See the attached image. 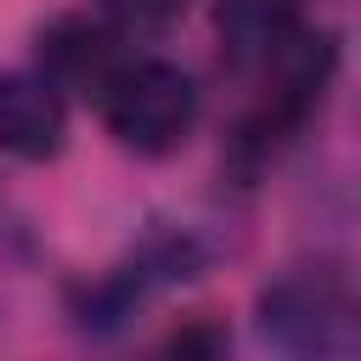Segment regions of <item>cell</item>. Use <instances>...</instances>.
I'll return each mask as SVG.
<instances>
[{"mask_svg":"<svg viewBox=\"0 0 361 361\" xmlns=\"http://www.w3.org/2000/svg\"><path fill=\"white\" fill-rule=\"evenodd\" d=\"M333 68H338V39L327 34V28H316V23H293L243 79L254 85V96H248V107H243V118H237V130H231V164L243 169V175H254V169H265L305 124H310V113L322 107V96H327V85H333Z\"/></svg>","mask_w":361,"mask_h":361,"instance_id":"cell-1","label":"cell"},{"mask_svg":"<svg viewBox=\"0 0 361 361\" xmlns=\"http://www.w3.org/2000/svg\"><path fill=\"white\" fill-rule=\"evenodd\" d=\"M90 102H96L102 130L135 158H164L186 147L203 113V90L180 62L124 56V51L90 79Z\"/></svg>","mask_w":361,"mask_h":361,"instance_id":"cell-2","label":"cell"},{"mask_svg":"<svg viewBox=\"0 0 361 361\" xmlns=\"http://www.w3.org/2000/svg\"><path fill=\"white\" fill-rule=\"evenodd\" d=\"M254 327L282 355H350L361 350V293L333 265H293L259 288Z\"/></svg>","mask_w":361,"mask_h":361,"instance_id":"cell-3","label":"cell"},{"mask_svg":"<svg viewBox=\"0 0 361 361\" xmlns=\"http://www.w3.org/2000/svg\"><path fill=\"white\" fill-rule=\"evenodd\" d=\"M209 265V248L197 231H152L124 265H113L107 276H96L90 288L73 293V322L96 338L118 333L135 322V310H147L158 293L192 282L197 271Z\"/></svg>","mask_w":361,"mask_h":361,"instance_id":"cell-4","label":"cell"},{"mask_svg":"<svg viewBox=\"0 0 361 361\" xmlns=\"http://www.w3.org/2000/svg\"><path fill=\"white\" fill-rule=\"evenodd\" d=\"M68 147V96L45 68L0 73V152L45 164Z\"/></svg>","mask_w":361,"mask_h":361,"instance_id":"cell-5","label":"cell"},{"mask_svg":"<svg viewBox=\"0 0 361 361\" xmlns=\"http://www.w3.org/2000/svg\"><path fill=\"white\" fill-rule=\"evenodd\" d=\"M90 11L130 45V39H152V34H164V28L186 11V0H96Z\"/></svg>","mask_w":361,"mask_h":361,"instance_id":"cell-6","label":"cell"}]
</instances>
